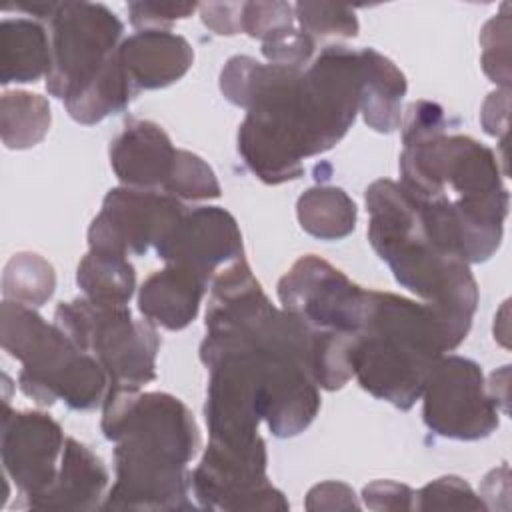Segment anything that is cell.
I'll list each match as a JSON object with an SVG mask.
<instances>
[{
  "mask_svg": "<svg viewBox=\"0 0 512 512\" xmlns=\"http://www.w3.org/2000/svg\"><path fill=\"white\" fill-rule=\"evenodd\" d=\"M360 58L348 46H326L308 70L260 64L234 56L220 74V90L248 110L238 152L266 184L302 174V160L330 150L360 108Z\"/></svg>",
  "mask_w": 512,
  "mask_h": 512,
  "instance_id": "6da1fadb",
  "label": "cell"
},
{
  "mask_svg": "<svg viewBox=\"0 0 512 512\" xmlns=\"http://www.w3.org/2000/svg\"><path fill=\"white\" fill-rule=\"evenodd\" d=\"M400 174V184L416 200L452 212L470 264L484 262L498 250L508 190L490 148L470 136L434 132L404 142Z\"/></svg>",
  "mask_w": 512,
  "mask_h": 512,
  "instance_id": "7a4b0ae2",
  "label": "cell"
},
{
  "mask_svg": "<svg viewBox=\"0 0 512 512\" xmlns=\"http://www.w3.org/2000/svg\"><path fill=\"white\" fill-rule=\"evenodd\" d=\"M366 208L372 248L404 288L436 310L456 348L466 338L478 304L470 264L428 234L416 200L402 184L372 182L366 190Z\"/></svg>",
  "mask_w": 512,
  "mask_h": 512,
  "instance_id": "3957f363",
  "label": "cell"
},
{
  "mask_svg": "<svg viewBox=\"0 0 512 512\" xmlns=\"http://www.w3.org/2000/svg\"><path fill=\"white\" fill-rule=\"evenodd\" d=\"M446 350L454 346L430 304L368 290V312L350 354L352 376L364 390L408 410Z\"/></svg>",
  "mask_w": 512,
  "mask_h": 512,
  "instance_id": "277c9868",
  "label": "cell"
},
{
  "mask_svg": "<svg viewBox=\"0 0 512 512\" xmlns=\"http://www.w3.org/2000/svg\"><path fill=\"white\" fill-rule=\"evenodd\" d=\"M0 336L4 352L22 362L20 390L38 406L62 400L74 410H90L106 398L110 382L100 362L32 306L4 300Z\"/></svg>",
  "mask_w": 512,
  "mask_h": 512,
  "instance_id": "5b68a950",
  "label": "cell"
},
{
  "mask_svg": "<svg viewBox=\"0 0 512 512\" xmlns=\"http://www.w3.org/2000/svg\"><path fill=\"white\" fill-rule=\"evenodd\" d=\"M54 324L108 374L110 390H140L156 378L160 338L150 320H136L122 304L90 298L62 302Z\"/></svg>",
  "mask_w": 512,
  "mask_h": 512,
  "instance_id": "8992f818",
  "label": "cell"
},
{
  "mask_svg": "<svg viewBox=\"0 0 512 512\" xmlns=\"http://www.w3.org/2000/svg\"><path fill=\"white\" fill-rule=\"evenodd\" d=\"M102 432L114 444L148 450L180 464H188L200 448L192 412L164 392L108 390Z\"/></svg>",
  "mask_w": 512,
  "mask_h": 512,
  "instance_id": "52a82bcc",
  "label": "cell"
},
{
  "mask_svg": "<svg viewBox=\"0 0 512 512\" xmlns=\"http://www.w3.org/2000/svg\"><path fill=\"white\" fill-rule=\"evenodd\" d=\"M52 24L46 90L62 100L82 90L118 50L122 22L104 4L60 2Z\"/></svg>",
  "mask_w": 512,
  "mask_h": 512,
  "instance_id": "ba28073f",
  "label": "cell"
},
{
  "mask_svg": "<svg viewBox=\"0 0 512 512\" xmlns=\"http://www.w3.org/2000/svg\"><path fill=\"white\" fill-rule=\"evenodd\" d=\"M422 396L424 422L438 436L478 440L498 428V404L470 358L442 354L426 376Z\"/></svg>",
  "mask_w": 512,
  "mask_h": 512,
  "instance_id": "9c48e42d",
  "label": "cell"
},
{
  "mask_svg": "<svg viewBox=\"0 0 512 512\" xmlns=\"http://www.w3.org/2000/svg\"><path fill=\"white\" fill-rule=\"evenodd\" d=\"M278 298L314 332L358 334L368 312V290L316 254L292 264L278 282Z\"/></svg>",
  "mask_w": 512,
  "mask_h": 512,
  "instance_id": "30bf717a",
  "label": "cell"
},
{
  "mask_svg": "<svg viewBox=\"0 0 512 512\" xmlns=\"http://www.w3.org/2000/svg\"><path fill=\"white\" fill-rule=\"evenodd\" d=\"M192 492L208 510H286L288 502L266 478V444L210 440L192 472Z\"/></svg>",
  "mask_w": 512,
  "mask_h": 512,
  "instance_id": "8fae6325",
  "label": "cell"
},
{
  "mask_svg": "<svg viewBox=\"0 0 512 512\" xmlns=\"http://www.w3.org/2000/svg\"><path fill=\"white\" fill-rule=\"evenodd\" d=\"M178 198L140 188H114L106 194L100 214L88 230L90 248L118 254H144L156 248L182 218Z\"/></svg>",
  "mask_w": 512,
  "mask_h": 512,
  "instance_id": "7c38bea8",
  "label": "cell"
},
{
  "mask_svg": "<svg viewBox=\"0 0 512 512\" xmlns=\"http://www.w3.org/2000/svg\"><path fill=\"white\" fill-rule=\"evenodd\" d=\"M66 438L56 420L44 412H12L8 402L2 414V466L28 504L54 482Z\"/></svg>",
  "mask_w": 512,
  "mask_h": 512,
  "instance_id": "4fadbf2b",
  "label": "cell"
},
{
  "mask_svg": "<svg viewBox=\"0 0 512 512\" xmlns=\"http://www.w3.org/2000/svg\"><path fill=\"white\" fill-rule=\"evenodd\" d=\"M116 482L102 508L110 510H186L192 472L186 464L128 444L114 448Z\"/></svg>",
  "mask_w": 512,
  "mask_h": 512,
  "instance_id": "5bb4252c",
  "label": "cell"
},
{
  "mask_svg": "<svg viewBox=\"0 0 512 512\" xmlns=\"http://www.w3.org/2000/svg\"><path fill=\"white\" fill-rule=\"evenodd\" d=\"M166 264L184 266L212 280L242 256V234L230 212L218 206H200L184 212L168 236L156 246Z\"/></svg>",
  "mask_w": 512,
  "mask_h": 512,
  "instance_id": "9a60e30c",
  "label": "cell"
},
{
  "mask_svg": "<svg viewBox=\"0 0 512 512\" xmlns=\"http://www.w3.org/2000/svg\"><path fill=\"white\" fill-rule=\"evenodd\" d=\"M176 152L162 126L150 120H130L110 144V164L122 184L156 190L166 184Z\"/></svg>",
  "mask_w": 512,
  "mask_h": 512,
  "instance_id": "2e32d148",
  "label": "cell"
},
{
  "mask_svg": "<svg viewBox=\"0 0 512 512\" xmlns=\"http://www.w3.org/2000/svg\"><path fill=\"white\" fill-rule=\"evenodd\" d=\"M118 56L136 90L164 88L180 80L194 60L184 36L160 28L132 34L118 46Z\"/></svg>",
  "mask_w": 512,
  "mask_h": 512,
  "instance_id": "e0dca14e",
  "label": "cell"
},
{
  "mask_svg": "<svg viewBox=\"0 0 512 512\" xmlns=\"http://www.w3.org/2000/svg\"><path fill=\"white\" fill-rule=\"evenodd\" d=\"M108 486V470L82 442L66 438L58 474L50 488L30 502L36 510H92Z\"/></svg>",
  "mask_w": 512,
  "mask_h": 512,
  "instance_id": "ac0fdd59",
  "label": "cell"
},
{
  "mask_svg": "<svg viewBox=\"0 0 512 512\" xmlns=\"http://www.w3.org/2000/svg\"><path fill=\"white\" fill-rule=\"evenodd\" d=\"M208 282L184 266L166 264L142 284L138 308L152 324L166 330H182L196 318Z\"/></svg>",
  "mask_w": 512,
  "mask_h": 512,
  "instance_id": "d6986e66",
  "label": "cell"
},
{
  "mask_svg": "<svg viewBox=\"0 0 512 512\" xmlns=\"http://www.w3.org/2000/svg\"><path fill=\"white\" fill-rule=\"evenodd\" d=\"M362 86L360 110L364 120L376 132H392L402 124V98L406 94V78L392 60L374 48L358 50Z\"/></svg>",
  "mask_w": 512,
  "mask_h": 512,
  "instance_id": "ffe728a7",
  "label": "cell"
},
{
  "mask_svg": "<svg viewBox=\"0 0 512 512\" xmlns=\"http://www.w3.org/2000/svg\"><path fill=\"white\" fill-rule=\"evenodd\" d=\"M52 46L46 30L28 18H6L0 26V82H36L48 76Z\"/></svg>",
  "mask_w": 512,
  "mask_h": 512,
  "instance_id": "44dd1931",
  "label": "cell"
},
{
  "mask_svg": "<svg viewBox=\"0 0 512 512\" xmlns=\"http://www.w3.org/2000/svg\"><path fill=\"white\" fill-rule=\"evenodd\" d=\"M138 90L130 82L118 50L104 68L82 90L64 100L68 114L80 124H96L108 114H116L128 106Z\"/></svg>",
  "mask_w": 512,
  "mask_h": 512,
  "instance_id": "7402d4cb",
  "label": "cell"
},
{
  "mask_svg": "<svg viewBox=\"0 0 512 512\" xmlns=\"http://www.w3.org/2000/svg\"><path fill=\"white\" fill-rule=\"evenodd\" d=\"M76 282L90 300L126 306L134 294L136 272L124 254L90 248L78 264Z\"/></svg>",
  "mask_w": 512,
  "mask_h": 512,
  "instance_id": "603a6c76",
  "label": "cell"
},
{
  "mask_svg": "<svg viewBox=\"0 0 512 512\" xmlns=\"http://www.w3.org/2000/svg\"><path fill=\"white\" fill-rule=\"evenodd\" d=\"M300 226L320 240H340L356 226L354 200L336 186L308 188L296 204Z\"/></svg>",
  "mask_w": 512,
  "mask_h": 512,
  "instance_id": "cb8c5ba5",
  "label": "cell"
},
{
  "mask_svg": "<svg viewBox=\"0 0 512 512\" xmlns=\"http://www.w3.org/2000/svg\"><path fill=\"white\" fill-rule=\"evenodd\" d=\"M50 128V104L44 96L14 90L0 100L2 142L10 150L36 146Z\"/></svg>",
  "mask_w": 512,
  "mask_h": 512,
  "instance_id": "d4e9b609",
  "label": "cell"
},
{
  "mask_svg": "<svg viewBox=\"0 0 512 512\" xmlns=\"http://www.w3.org/2000/svg\"><path fill=\"white\" fill-rule=\"evenodd\" d=\"M56 274L52 264L36 252L14 254L2 274L4 300L32 308L42 306L54 292Z\"/></svg>",
  "mask_w": 512,
  "mask_h": 512,
  "instance_id": "484cf974",
  "label": "cell"
},
{
  "mask_svg": "<svg viewBox=\"0 0 512 512\" xmlns=\"http://www.w3.org/2000/svg\"><path fill=\"white\" fill-rule=\"evenodd\" d=\"M162 190L178 200H210L220 196L214 170L196 154L178 150L172 172Z\"/></svg>",
  "mask_w": 512,
  "mask_h": 512,
  "instance_id": "4316f807",
  "label": "cell"
},
{
  "mask_svg": "<svg viewBox=\"0 0 512 512\" xmlns=\"http://www.w3.org/2000/svg\"><path fill=\"white\" fill-rule=\"evenodd\" d=\"M294 16L298 18L302 30L312 38H350L358 34V20L350 6L328 2H298L294 6Z\"/></svg>",
  "mask_w": 512,
  "mask_h": 512,
  "instance_id": "83f0119b",
  "label": "cell"
},
{
  "mask_svg": "<svg viewBox=\"0 0 512 512\" xmlns=\"http://www.w3.org/2000/svg\"><path fill=\"white\" fill-rule=\"evenodd\" d=\"M510 18L508 12L496 14L486 22L480 34L482 44V68L492 82L502 84L508 90L510 84V64H508V48H510Z\"/></svg>",
  "mask_w": 512,
  "mask_h": 512,
  "instance_id": "f1b7e54d",
  "label": "cell"
},
{
  "mask_svg": "<svg viewBox=\"0 0 512 512\" xmlns=\"http://www.w3.org/2000/svg\"><path fill=\"white\" fill-rule=\"evenodd\" d=\"M416 510H454V508H486L484 502L472 492V488L458 476H442L422 490L414 492Z\"/></svg>",
  "mask_w": 512,
  "mask_h": 512,
  "instance_id": "f546056e",
  "label": "cell"
},
{
  "mask_svg": "<svg viewBox=\"0 0 512 512\" xmlns=\"http://www.w3.org/2000/svg\"><path fill=\"white\" fill-rule=\"evenodd\" d=\"M314 52V38L308 36L302 28L298 30L294 24L284 26L262 40V54L270 60V64L302 68L310 60Z\"/></svg>",
  "mask_w": 512,
  "mask_h": 512,
  "instance_id": "4dcf8cb0",
  "label": "cell"
},
{
  "mask_svg": "<svg viewBox=\"0 0 512 512\" xmlns=\"http://www.w3.org/2000/svg\"><path fill=\"white\" fill-rule=\"evenodd\" d=\"M294 24V6L286 2H244L242 32L264 40L272 32Z\"/></svg>",
  "mask_w": 512,
  "mask_h": 512,
  "instance_id": "1f68e13d",
  "label": "cell"
},
{
  "mask_svg": "<svg viewBox=\"0 0 512 512\" xmlns=\"http://www.w3.org/2000/svg\"><path fill=\"white\" fill-rule=\"evenodd\" d=\"M196 4L190 2H132L128 4L130 22L136 28L152 30L174 20L188 18L194 12Z\"/></svg>",
  "mask_w": 512,
  "mask_h": 512,
  "instance_id": "d6a6232c",
  "label": "cell"
},
{
  "mask_svg": "<svg viewBox=\"0 0 512 512\" xmlns=\"http://www.w3.org/2000/svg\"><path fill=\"white\" fill-rule=\"evenodd\" d=\"M364 502L372 510H412L414 492L394 480L370 482L364 492Z\"/></svg>",
  "mask_w": 512,
  "mask_h": 512,
  "instance_id": "836d02e7",
  "label": "cell"
},
{
  "mask_svg": "<svg viewBox=\"0 0 512 512\" xmlns=\"http://www.w3.org/2000/svg\"><path fill=\"white\" fill-rule=\"evenodd\" d=\"M308 510H350L358 508L354 490L344 482H322L316 484L306 496Z\"/></svg>",
  "mask_w": 512,
  "mask_h": 512,
  "instance_id": "e575fe53",
  "label": "cell"
},
{
  "mask_svg": "<svg viewBox=\"0 0 512 512\" xmlns=\"http://www.w3.org/2000/svg\"><path fill=\"white\" fill-rule=\"evenodd\" d=\"M242 6L240 4H202L200 6V14H202V22L214 30L216 34H238L242 32Z\"/></svg>",
  "mask_w": 512,
  "mask_h": 512,
  "instance_id": "d590c367",
  "label": "cell"
},
{
  "mask_svg": "<svg viewBox=\"0 0 512 512\" xmlns=\"http://www.w3.org/2000/svg\"><path fill=\"white\" fill-rule=\"evenodd\" d=\"M482 126L492 136L506 134L508 128V90L492 92L482 106Z\"/></svg>",
  "mask_w": 512,
  "mask_h": 512,
  "instance_id": "8d00e7d4",
  "label": "cell"
}]
</instances>
